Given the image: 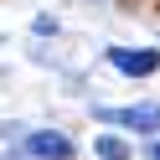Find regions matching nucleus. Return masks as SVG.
I'll return each instance as SVG.
<instances>
[{
  "label": "nucleus",
  "instance_id": "423d86ee",
  "mask_svg": "<svg viewBox=\"0 0 160 160\" xmlns=\"http://www.w3.org/2000/svg\"><path fill=\"white\" fill-rule=\"evenodd\" d=\"M150 160H160V139H155V145H150Z\"/></svg>",
  "mask_w": 160,
  "mask_h": 160
},
{
  "label": "nucleus",
  "instance_id": "f257e3e1",
  "mask_svg": "<svg viewBox=\"0 0 160 160\" xmlns=\"http://www.w3.org/2000/svg\"><path fill=\"white\" fill-rule=\"evenodd\" d=\"M103 124L134 129V134H160V103H134V108H98Z\"/></svg>",
  "mask_w": 160,
  "mask_h": 160
},
{
  "label": "nucleus",
  "instance_id": "20e7f679",
  "mask_svg": "<svg viewBox=\"0 0 160 160\" xmlns=\"http://www.w3.org/2000/svg\"><path fill=\"white\" fill-rule=\"evenodd\" d=\"M93 150H98V160H129V155H134L124 134H98V139H93Z\"/></svg>",
  "mask_w": 160,
  "mask_h": 160
},
{
  "label": "nucleus",
  "instance_id": "7ed1b4c3",
  "mask_svg": "<svg viewBox=\"0 0 160 160\" xmlns=\"http://www.w3.org/2000/svg\"><path fill=\"white\" fill-rule=\"evenodd\" d=\"M26 155L31 160H72L78 145L67 134H57V129H42V134H26Z\"/></svg>",
  "mask_w": 160,
  "mask_h": 160
},
{
  "label": "nucleus",
  "instance_id": "39448f33",
  "mask_svg": "<svg viewBox=\"0 0 160 160\" xmlns=\"http://www.w3.org/2000/svg\"><path fill=\"white\" fill-rule=\"evenodd\" d=\"M129 5H150V11H155V5H160V0H129Z\"/></svg>",
  "mask_w": 160,
  "mask_h": 160
},
{
  "label": "nucleus",
  "instance_id": "f03ea898",
  "mask_svg": "<svg viewBox=\"0 0 160 160\" xmlns=\"http://www.w3.org/2000/svg\"><path fill=\"white\" fill-rule=\"evenodd\" d=\"M108 62H114L124 78H150V72H160V52H155V47H108Z\"/></svg>",
  "mask_w": 160,
  "mask_h": 160
}]
</instances>
